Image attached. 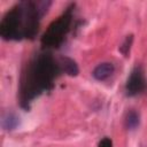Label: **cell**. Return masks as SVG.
<instances>
[{"label": "cell", "mask_w": 147, "mask_h": 147, "mask_svg": "<svg viewBox=\"0 0 147 147\" xmlns=\"http://www.w3.org/2000/svg\"><path fill=\"white\" fill-rule=\"evenodd\" d=\"M51 1H21L6 13L0 22V36L5 40L33 38L41 17L47 13Z\"/></svg>", "instance_id": "cell-1"}, {"label": "cell", "mask_w": 147, "mask_h": 147, "mask_svg": "<svg viewBox=\"0 0 147 147\" xmlns=\"http://www.w3.org/2000/svg\"><path fill=\"white\" fill-rule=\"evenodd\" d=\"M60 62L51 54L42 53L36 55L26 65L20 84V100L24 108L45 91H48L61 72Z\"/></svg>", "instance_id": "cell-2"}, {"label": "cell", "mask_w": 147, "mask_h": 147, "mask_svg": "<svg viewBox=\"0 0 147 147\" xmlns=\"http://www.w3.org/2000/svg\"><path fill=\"white\" fill-rule=\"evenodd\" d=\"M71 20L72 7H69L60 17L49 24L48 29L41 37V44L45 47H59L70 31Z\"/></svg>", "instance_id": "cell-3"}, {"label": "cell", "mask_w": 147, "mask_h": 147, "mask_svg": "<svg viewBox=\"0 0 147 147\" xmlns=\"http://www.w3.org/2000/svg\"><path fill=\"white\" fill-rule=\"evenodd\" d=\"M146 78L145 72L141 67H134L126 79L125 83V92L129 96H134L140 94L146 88Z\"/></svg>", "instance_id": "cell-4"}, {"label": "cell", "mask_w": 147, "mask_h": 147, "mask_svg": "<svg viewBox=\"0 0 147 147\" xmlns=\"http://www.w3.org/2000/svg\"><path fill=\"white\" fill-rule=\"evenodd\" d=\"M114 71H115V65L111 62H102L94 68L92 76L96 80L102 82V80L108 79L114 74Z\"/></svg>", "instance_id": "cell-5"}, {"label": "cell", "mask_w": 147, "mask_h": 147, "mask_svg": "<svg viewBox=\"0 0 147 147\" xmlns=\"http://www.w3.org/2000/svg\"><path fill=\"white\" fill-rule=\"evenodd\" d=\"M60 62V67L61 70L70 76H76L78 74V67L76 64V62L69 57H61L59 60Z\"/></svg>", "instance_id": "cell-6"}, {"label": "cell", "mask_w": 147, "mask_h": 147, "mask_svg": "<svg viewBox=\"0 0 147 147\" xmlns=\"http://www.w3.org/2000/svg\"><path fill=\"white\" fill-rule=\"evenodd\" d=\"M124 123H125V127L127 130H134L139 126V123H140V115L138 111H136L134 109H131L126 113L125 115V119H124Z\"/></svg>", "instance_id": "cell-7"}, {"label": "cell", "mask_w": 147, "mask_h": 147, "mask_svg": "<svg viewBox=\"0 0 147 147\" xmlns=\"http://www.w3.org/2000/svg\"><path fill=\"white\" fill-rule=\"evenodd\" d=\"M18 123H20V118L14 113H7V114H5L2 116V119H1V125L7 131H11V130L16 129L17 125H18Z\"/></svg>", "instance_id": "cell-8"}, {"label": "cell", "mask_w": 147, "mask_h": 147, "mask_svg": "<svg viewBox=\"0 0 147 147\" xmlns=\"http://www.w3.org/2000/svg\"><path fill=\"white\" fill-rule=\"evenodd\" d=\"M131 44H132V36H127L126 39H125V41H124V44H123L122 47H121V51H122V53H123L125 56H126V54L129 53V49H130Z\"/></svg>", "instance_id": "cell-9"}, {"label": "cell", "mask_w": 147, "mask_h": 147, "mask_svg": "<svg viewBox=\"0 0 147 147\" xmlns=\"http://www.w3.org/2000/svg\"><path fill=\"white\" fill-rule=\"evenodd\" d=\"M98 147H113V141L109 139V138H103L100 140L99 142V146Z\"/></svg>", "instance_id": "cell-10"}]
</instances>
